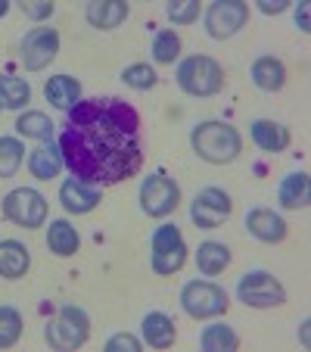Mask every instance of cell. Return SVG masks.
Wrapping results in <instances>:
<instances>
[{
    "mask_svg": "<svg viewBox=\"0 0 311 352\" xmlns=\"http://www.w3.org/2000/svg\"><path fill=\"white\" fill-rule=\"evenodd\" d=\"M56 144L72 178L91 187L122 184L143 166L140 113L119 97L78 100L66 113Z\"/></svg>",
    "mask_w": 311,
    "mask_h": 352,
    "instance_id": "cell-1",
    "label": "cell"
},
{
    "mask_svg": "<svg viewBox=\"0 0 311 352\" xmlns=\"http://www.w3.org/2000/svg\"><path fill=\"white\" fill-rule=\"evenodd\" d=\"M190 146L193 153L203 162H209V166H231L243 153V138L227 122L205 119L190 128Z\"/></svg>",
    "mask_w": 311,
    "mask_h": 352,
    "instance_id": "cell-2",
    "label": "cell"
},
{
    "mask_svg": "<svg viewBox=\"0 0 311 352\" xmlns=\"http://www.w3.org/2000/svg\"><path fill=\"white\" fill-rule=\"evenodd\" d=\"M174 75H178V87L184 94H190V97H215V94H221L227 85L224 66L203 54L181 60Z\"/></svg>",
    "mask_w": 311,
    "mask_h": 352,
    "instance_id": "cell-3",
    "label": "cell"
},
{
    "mask_svg": "<svg viewBox=\"0 0 311 352\" xmlns=\"http://www.w3.org/2000/svg\"><path fill=\"white\" fill-rule=\"evenodd\" d=\"M91 340V318L81 306H62L56 318L44 327V343L56 352H72Z\"/></svg>",
    "mask_w": 311,
    "mask_h": 352,
    "instance_id": "cell-4",
    "label": "cell"
},
{
    "mask_svg": "<svg viewBox=\"0 0 311 352\" xmlns=\"http://www.w3.org/2000/svg\"><path fill=\"white\" fill-rule=\"evenodd\" d=\"M187 256H190V250H187V240L184 234H181L178 225H159L156 231H152L150 237V265L156 274H162V278H168V274H178L181 268L187 265Z\"/></svg>",
    "mask_w": 311,
    "mask_h": 352,
    "instance_id": "cell-5",
    "label": "cell"
},
{
    "mask_svg": "<svg viewBox=\"0 0 311 352\" xmlns=\"http://www.w3.org/2000/svg\"><path fill=\"white\" fill-rule=\"evenodd\" d=\"M181 309L196 321H209L221 318L231 309V299L224 287H218L215 280H187L181 287Z\"/></svg>",
    "mask_w": 311,
    "mask_h": 352,
    "instance_id": "cell-6",
    "label": "cell"
},
{
    "mask_svg": "<svg viewBox=\"0 0 311 352\" xmlns=\"http://www.w3.org/2000/svg\"><path fill=\"white\" fill-rule=\"evenodd\" d=\"M0 209H3V219L13 221L16 228H25V231H38L47 221V197L34 187H16L7 197L0 199Z\"/></svg>",
    "mask_w": 311,
    "mask_h": 352,
    "instance_id": "cell-7",
    "label": "cell"
},
{
    "mask_svg": "<svg viewBox=\"0 0 311 352\" xmlns=\"http://www.w3.org/2000/svg\"><path fill=\"white\" fill-rule=\"evenodd\" d=\"M237 299L249 309H277L286 302V287L271 272H246L237 280Z\"/></svg>",
    "mask_w": 311,
    "mask_h": 352,
    "instance_id": "cell-8",
    "label": "cell"
},
{
    "mask_svg": "<svg viewBox=\"0 0 311 352\" xmlns=\"http://www.w3.org/2000/svg\"><path fill=\"white\" fill-rule=\"evenodd\" d=\"M137 197L140 209L150 219H165L181 206V184L174 178H165V175H150V178H143Z\"/></svg>",
    "mask_w": 311,
    "mask_h": 352,
    "instance_id": "cell-9",
    "label": "cell"
},
{
    "mask_svg": "<svg viewBox=\"0 0 311 352\" xmlns=\"http://www.w3.org/2000/svg\"><path fill=\"white\" fill-rule=\"evenodd\" d=\"M233 212V199L221 187H203L190 203V219L203 231H215L218 225H224Z\"/></svg>",
    "mask_w": 311,
    "mask_h": 352,
    "instance_id": "cell-10",
    "label": "cell"
},
{
    "mask_svg": "<svg viewBox=\"0 0 311 352\" xmlns=\"http://www.w3.org/2000/svg\"><path fill=\"white\" fill-rule=\"evenodd\" d=\"M246 22H249V3L243 0H215L205 10V32L215 41L233 38L240 28H246Z\"/></svg>",
    "mask_w": 311,
    "mask_h": 352,
    "instance_id": "cell-11",
    "label": "cell"
},
{
    "mask_svg": "<svg viewBox=\"0 0 311 352\" xmlns=\"http://www.w3.org/2000/svg\"><path fill=\"white\" fill-rule=\"evenodd\" d=\"M60 54V32L50 25H41V28H32V32L22 38V66L25 72H41L47 69L50 63L56 60Z\"/></svg>",
    "mask_w": 311,
    "mask_h": 352,
    "instance_id": "cell-12",
    "label": "cell"
},
{
    "mask_svg": "<svg viewBox=\"0 0 311 352\" xmlns=\"http://www.w3.org/2000/svg\"><path fill=\"white\" fill-rule=\"evenodd\" d=\"M246 231H249L255 240H262V243H284L290 228H286L284 215H277L274 209L255 206V209H249V215H246Z\"/></svg>",
    "mask_w": 311,
    "mask_h": 352,
    "instance_id": "cell-13",
    "label": "cell"
},
{
    "mask_svg": "<svg viewBox=\"0 0 311 352\" xmlns=\"http://www.w3.org/2000/svg\"><path fill=\"white\" fill-rule=\"evenodd\" d=\"M62 168H66V166H62L60 144H56L54 138H50V140H41L32 153H28V172H32V178H38V181L60 178Z\"/></svg>",
    "mask_w": 311,
    "mask_h": 352,
    "instance_id": "cell-14",
    "label": "cell"
},
{
    "mask_svg": "<svg viewBox=\"0 0 311 352\" xmlns=\"http://www.w3.org/2000/svg\"><path fill=\"white\" fill-rule=\"evenodd\" d=\"M60 203L69 215H87L100 206V190L91 184H81V181L69 178V181H62V187H60Z\"/></svg>",
    "mask_w": 311,
    "mask_h": 352,
    "instance_id": "cell-15",
    "label": "cell"
},
{
    "mask_svg": "<svg viewBox=\"0 0 311 352\" xmlns=\"http://www.w3.org/2000/svg\"><path fill=\"white\" fill-rule=\"evenodd\" d=\"M249 78L258 91H268V94H277L286 87V66L284 60L277 56H255L252 60V69H249Z\"/></svg>",
    "mask_w": 311,
    "mask_h": 352,
    "instance_id": "cell-16",
    "label": "cell"
},
{
    "mask_svg": "<svg viewBox=\"0 0 311 352\" xmlns=\"http://www.w3.org/2000/svg\"><path fill=\"white\" fill-rule=\"evenodd\" d=\"M128 13H131V7H128L125 0H91L84 7V19L91 22L93 28H100V32L119 28L122 22L128 19Z\"/></svg>",
    "mask_w": 311,
    "mask_h": 352,
    "instance_id": "cell-17",
    "label": "cell"
},
{
    "mask_svg": "<svg viewBox=\"0 0 311 352\" xmlns=\"http://www.w3.org/2000/svg\"><path fill=\"white\" fill-rule=\"evenodd\" d=\"M249 134H252V144H255L258 150H265V153H284L292 140L290 128L274 119H255L249 125Z\"/></svg>",
    "mask_w": 311,
    "mask_h": 352,
    "instance_id": "cell-18",
    "label": "cell"
},
{
    "mask_svg": "<svg viewBox=\"0 0 311 352\" xmlns=\"http://www.w3.org/2000/svg\"><path fill=\"white\" fill-rule=\"evenodd\" d=\"M140 331H143V343L152 349H172L178 340V324L165 312H146L140 321Z\"/></svg>",
    "mask_w": 311,
    "mask_h": 352,
    "instance_id": "cell-19",
    "label": "cell"
},
{
    "mask_svg": "<svg viewBox=\"0 0 311 352\" xmlns=\"http://www.w3.org/2000/svg\"><path fill=\"white\" fill-rule=\"evenodd\" d=\"M277 203L284 209H308L311 203V178L308 172H290L286 178H280L277 184Z\"/></svg>",
    "mask_w": 311,
    "mask_h": 352,
    "instance_id": "cell-20",
    "label": "cell"
},
{
    "mask_svg": "<svg viewBox=\"0 0 311 352\" xmlns=\"http://www.w3.org/2000/svg\"><path fill=\"white\" fill-rule=\"evenodd\" d=\"M32 268V253L19 240H0V278L19 280Z\"/></svg>",
    "mask_w": 311,
    "mask_h": 352,
    "instance_id": "cell-21",
    "label": "cell"
},
{
    "mask_svg": "<svg viewBox=\"0 0 311 352\" xmlns=\"http://www.w3.org/2000/svg\"><path fill=\"white\" fill-rule=\"evenodd\" d=\"M231 262H233L231 246L218 243V240H205V243H199V250H196L199 274H205V278H218V274H224L227 268H231Z\"/></svg>",
    "mask_w": 311,
    "mask_h": 352,
    "instance_id": "cell-22",
    "label": "cell"
},
{
    "mask_svg": "<svg viewBox=\"0 0 311 352\" xmlns=\"http://www.w3.org/2000/svg\"><path fill=\"white\" fill-rule=\"evenodd\" d=\"M44 97L50 107L56 109H72L75 103L81 100V81L72 78V75H50L44 85Z\"/></svg>",
    "mask_w": 311,
    "mask_h": 352,
    "instance_id": "cell-23",
    "label": "cell"
},
{
    "mask_svg": "<svg viewBox=\"0 0 311 352\" xmlns=\"http://www.w3.org/2000/svg\"><path fill=\"white\" fill-rule=\"evenodd\" d=\"M78 246H81V237L72 228V221L66 219L50 221V228H47V250L50 253L60 256V259H69V256L78 253Z\"/></svg>",
    "mask_w": 311,
    "mask_h": 352,
    "instance_id": "cell-24",
    "label": "cell"
},
{
    "mask_svg": "<svg viewBox=\"0 0 311 352\" xmlns=\"http://www.w3.org/2000/svg\"><path fill=\"white\" fill-rule=\"evenodd\" d=\"M199 346L205 352H237L240 349V337L233 327H227L224 321H215V324L203 327L199 333Z\"/></svg>",
    "mask_w": 311,
    "mask_h": 352,
    "instance_id": "cell-25",
    "label": "cell"
},
{
    "mask_svg": "<svg viewBox=\"0 0 311 352\" xmlns=\"http://www.w3.org/2000/svg\"><path fill=\"white\" fill-rule=\"evenodd\" d=\"M54 122H50V116L47 113H41V109H25V113L16 119V131L22 134V138H28V140H50L54 138Z\"/></svg>",
    "mask_w": 311,
    "mask_h": 352,
    "instance_id": "cell-26",
    "label": "cell"
},
{
    "mask_svg": "<svg viewBox=\"0 0 311 352\" xmlns=\"http://www.w3.org/2000/svg\"><path fill=\"white\" fill-rule=\"evenodd\" d=\"M25 103H32L28 81L16 75H0V109H22Z\"/></svg>",
    "mask_w": 311,
    "mask_h": 352,
    "instance_id": "cell-27",
    "label": "cell"
},
{
    "mask_svg": "<svg viewBox=\"0 0 311 352\" xmlns=\"http://www.w3.org/2000/svg\"><path fill=\"white\" fill-rule=\"evenodd\" d=\"M152 63H159V66H172L174 60L181 56V34L174 28H159V32L152 34Z\"/></svg>",
    "mask_w": 311,
    "mask_h": 352,
    "instance_id": "cell-28",
    "label": "cell"
},
{
    "mask_svg": "<svg viewBox=\"0 0 311 352\" xmlns=\"http://www.w3.org/2000/svg\"><path fill=\"white\" fill-rule=\"evenodd\" d=\"M25 162V146L19 138H0V178H13Z\"/></svg>",
    "mask_w": 311,
    "mask_h": 352,
    "instance_id": "cell-29",
    "label": "cell"
},
{
    "mask_svg": "<svg viewBox=\"0 0 311 352\" xmlns=\"http://www.w3.org/2000/svg\"><path fill=\"white\" fill-rule=\"evenodd\" d=\"M22 312L13 306H0V349H13L22 337Z\"/></svg>",
    "mask_w": 311,
    "mask_h": 352,
    "instance_id": "cell-30",
    "label": "cell"
},
{
    "mask_svg": "<svg viewBox=\"0 0 311 352\" xmlns=\"http://www.w3.org/2000/svg\"><path fill=\"white\" fill-rule=\"evenodd\" d=\"M122 81L131 91H152V87L159 85V75H156V69L150 63H134V66L122 69Z\"/></svg>",
    "mask_w": 311,
    "mask_h": 352,
    "instance_id": "cell-31",
    "label": "cell"
},
{
    "mask_svg": "<svg viewBox=\"0 0 311 352\" xmlns=\"http://www.w3.org/2000/svg\"><path fill=\"white\" fill-rule=\"evenodd\" d=\"M165 16L174 25H193L199 19V0H172L165 7Z\"/></svg>",
    "mask_w": 311,
    "mask_h": 352,
    "instance_id": "cell-32",
    "label": "cell"
},
{
    "mask_svg": "<svg viewBox=\"0 0 311 352\" xmlns=\"http://www.w3.org/2000/svg\"><path fill=\"white\" fill-rule=\"evenodd\" d=\"M19 10L25 13V19H32V22H44V19H50V16H54L56 3H50V0H22Z\"/></svg>",
    "mask_w": 311,
    "mask_h": 352,
    "instance_id": "cell-33",
    "label": "cell"
},
{
    "mask_svg": "<svg viewBox=\"0 0 311 352\" xmlns=\"http://www.w3.org/2000/svg\"><path fill=\"white\" fill-rule=\"evenodd\" d=\"M106 352H140L143 349V343H140L134 333H115V337L106 340V346H103Z\"/></svg>",
    "mask_w": 311,
    "mask_h": 352,
    "instance_id": "cell-34",
    "label": "cell"
},
{
    "mask_svg": "<svg viewBox=\"0 0 311 352\" xmlns=\"http://www.w3.org/2000/svg\"><path fill=\"white\" fill-rule=\"evenodd\" d=\"M290 3L292 0H258V10H262L265 16H280V13L290 10Z\"/></svg>",
    "mask_w": 311,
    "mask_h": 352,
    "instance_id": "cell-35",
    "label": "cell"
},
{
    "mask_svg": "<svg viewBox=\"0 0 311 352\" xmlns=\"http://www.w3.org/2000/svg\"><path fill=\"white\" fill-rule=\"evenodd\" d=\"M296 28L302 34H308L311 32V22H308V3L305 0H299V10H296Z\"/></svg>",
    "mask_w": 311,
    "mask_h": 352,
    "instance_id": "cell-36",
    "label": "cell"
},
{
    "mask_svg": "<svg viewBox=\"0 0 311 352\" xmlns=\"http://www.w3.org/2000/svg\"><path fill=\"white\" fill-rule=\"evenodd\" d=\"M10 13V0H0V19Z\"/></svg>",
    "mask_w": 311,
    "mask_h": 352,
    "instance_id": "cell-37",
    "label": "cell"
},
{
    "mask_svg": "<svg viewBox=\"0 0 311 352\" xmlns=\"http://www.w3.org/2000/svg\"><path fill=\"white\" fill-rule=\"evenodd\" d=\"M302 343L308 346V321H302Z\"/></svg>",
    "mask_w": 311,
    "mask_h": 352,
    "instance_id": "cell-38",
    "label": "cell"
}]
</instances>
